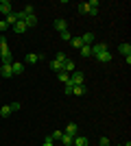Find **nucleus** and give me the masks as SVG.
<instances>
[{"instance_id":"obj_1","label":"nucleus","mask_w":131,"mask_h":146,"mask_svg":"<svg viewBox=\"0 0 131 146\" xmlns=\"http://www.w3.org/2000/svg\"><path fill=\"white\" fill-rule=\"evenodd\" d=\"M0 57H2V63H13L11 50H9V44L5 37H0Z\"/></svg>"},{"instance_id":"obj_2","label":"nucleus","mask_w":131,"mask_h":146,"mask_svg":"<svg viewBox=\"0 0 131 146\" xmlns=\"http://www.w3.org/2000/svg\"><path fill=\"white\" fill-rule=\"evenodd\" d=\"M66 59H68V57L63 55V52H57V57L50 61V68H53L55 72H61V70H63V61H66Z\"/></svg>"},{"instance_id":"obj_3","label":"nucleus","mask_w":131,"mask_h":146,"mask_svg":"<svg viewBox=\"0 0 131 146\" xmlns=\"http://www.w3.org/2000/svg\"><path fill=\"white\" fill-rule=\"evenodd\" d=\"M107 44L105 42H98V44H94L92 46V57H96V55H100V52H107Z\"/></svg>"},{"instance_id":"obj_4","label":"nucleus","mask_w":131,"mask_h":146,"mask_svg":"<svg viewBox=\"0 0 131 146\" xmlns=\"http://www.w3.org/2000/svg\"><path fill=\"white\" fill-rule=\"evenodd\" d=\"M83 81H85L83 72H72L70 74V83H72V85H83Z\"/></svg>"},{"instance_id":"obj_5","label":"nucleus","mask_w":131,"mask_h":146,"mask_svg":"<svg viewBox=\"0 0 131 146\" xmlns=\"http://www.w3.org/2000/svg\"><path fill=\"white\" fill-rule=\"evenodd\" d=\"M0 13H2V15H9V13H13V5L11 2H9V0H2V2H0Z\"/></svg>"},{"instance_id":"obj_6","label":"nucleus","mask_w":131,"mask_h":146,"mask_svg":"<svg viewBox=\"0 0 131 146\" xmlns=\"http://www.w3.org/2000/svg\"><path fill=\"white\" fill-rule=\"evenodd\" d=\"M0 76H5V79H11V76H13L11 63H2V66H0Z\"/></svg>"},{"instance_id":"obj_7","label":"nucleus","mask_w":131,"mask_h":146,"mask_svg":"<svg viewBox=\"0 0 131 146\" xmlns=\"http://www.w3.org/2000/svg\"><path fill=\"white\" fill-rule=\"evenodd\" d=\"M11 70H13V76H20V74L24 72V66H22L20 61H13V63H11Z\"/></svg>"},{"instance_id":"obj_8","label":"nucleus","mask_w":131,"mask_h":146,"mask_svg":"<svg viewBox=\"0 0 131 146\" xmlns=\"http://www.w3.org/2000/svg\"><path fill=\"white\" fill-rule=\"evenodd\" d=\"M63 133H66V135H70V137H74V135L79 133V127H76L74 122H70L68 127H66V131H63Z\"/></svg>"},{"instance_id":"obj_9","label":"nucleus","mask_w":131,"mask_h":146,"mask_svg":"<svg viewBox=\"0 0 131 146\" xmlns=\"http://www.w3.org/2000/svg\"><path fill=\"white\" fill-rule=\"evenodd\" d=\"M72 144H74V146H87L90 142H87V137H85V135H74Z\"/></svg>"},{"instance_id":"obj_10","label":"nucleus","mask_w":131,"mask_h":146,"mask_svg":"<svg viewBox=\"0 0 131 146\" xmlns=\"http://www.w3.org/2000/svg\"><path fill=\"white\" fill-rule=\"evenodd\" d=\"M81 42H83V46H92L94 33H83V35H81Z\"/></svg>"},{"instance_id":"obj_11","label":"nucleus","mask_w":131,"mask_h":146,"mask_svg":"<svg viewBox=\"0 0 131 146\" xmlns=\"http://www.w3.org/2000/svg\"><path fill=\"white\" fill-rule=\"evenodd\" d=\"M24 24H26V29H31V26H37V15H35V13H33V15H26Z\"/></svg>"},{"instance_id":"obj_12","label":"nucleus","mask_w":131,"mask_h":146,"mask_svg":"<svg viewBox=\"0 0 131 146\" xmlns=\"http://www.w3.org/2000/svg\"><path fill=\"white\" fill-rule=\"evenodd\" d=\"M109 59H112V52H109V50H107V52L96 55V61H100V63H109Z\"/></svg>"},{"instance_id":"obj_13","label":"nucleus","mask_w":131,"mask_h":146,"mask_svg":"<svg viewBox=\"0 0 131 146\" xmlns=\"http://www.w3.org/2000/svg\"><path fill=\"white\" fill-rule=\"evenodd\" d=\"M55 29L59 33H63V31H68V22L66 20H55Z\"/></svg>"},{"instance_id":"obj_14","label":"nucleus","mask_w":131,"mask_h":146,"mask_svg":"<svg viewBox=\"0 0 131 146\" xmlns=\"http://www.w3.org/2000/svg\"><path fill=\"white\" fill-rule=\"evenodd\" d=\"M11 29L15 31L18 35H22V33H26V24H24V22H15V24H13Z\"/></svg>"},{"instance_id":"obj_15","label":"nucleus","mask_w":131,"mask_h":146,"mask_svg":"<svg viewBox=\"0 0 131 146\" xmlns=\"http://www.w3.org/2000/svg\"><path fill=\"white\" fill-rule=\"evenodd\" d=\"M63 72H74V61H72V59H66V61H63Z\"/></svg>"},{"instance_id":"obj_16","label":"nucleus","mask_w":131,"mask_h":146,"mask_svg":"<svg viewBox=\"0 0 131 146\" xmlns=\"http://www.w3.org/2000/svg\"><path fill=\"white\" fill-rule=\"evenodd\" d=\"M72 94L74 96H83V94H87V87L85 85H74L72 87Z\"/></svg>"},{"instance_id":"obj_17","label":"nucleus","mask_w":131,"mask_h":146,"mask_svg":"<svg viewBox=\"0 0 131 146\" xmlns=\"http://www.w3.org/2000/svg\"><path fill=\"white\" fill-rule=\"evenodd\" d=\"M98 0H92V2H87V7H90V15H96L98 13Z\"/></svg>"},{"instance_id":"obj_18","label":"nucleus","mask_w":131,"mask_h":146,"mask_svg":"<svg viewBox=\"0 0 131 146\" xmlns=\"http://www.w3.org/2000/svg\"><path fill=\"white\" fill-rule=\"evenodd\" d=\"M118 50H120V55L131 57V46H129V44H120V46H118Z\"/></svg>"},{"instance_id":"obj_19","label":"nucleus","mask_w":131,"mask_h":146,"mask_svg":"<svg viewBox=\"0 0 131 146\" xmlns=\"http://www.w3.org/2000/svg\"><path fill=\"white\" fill-rule=\"evenodd\" d=\"M5 22H7L9 26H13L15 22H18V13H15V11H13V13H9V15L5 18Z\"/></svg>"},{"instance_id":"obj_20","label":"nucleus","mask_w":131,"mask_h":146,"mask_svg":"<svg viewBox=\"0 0 131 146\" xmlns=\"http://www.w3.org/2000/svg\"><path fill=\"white\" fill-rule=\"evenodd\" d=\"M24 59H26V63H37V61L42 59V57H39V55H35V52H29V55H26Z\"/></svg>"},{"instance_id":"obj_21","label":"nucleus","mask_w":131,"mask_h":146,"mask_svg":"<svg viewBox=\"0 0 131 146\" xmlns=\"http://www.w3.org/2000/svg\"><path fill=\"white\" fill-rule=\"evenodd\" d=\"M11 113H13V111H11L9 105H2V107H0V116H2V118H9Z\"/></svg>"},{"instance_id":"obj_22","label":"nucleus","mask_w":131,"mask_h":146,"mask_svg":"<svg viewBox=\"0 0 131 146\" xmlns=\"http://www.w3.org/2000/svg\"><path fill=\"white\" fill-rule=\"evenodd\" d=\"M70 46H72V48H76V50H79V48H81V46H83V42H81V37H72V39H70Z\"/></svg>"},{"instance_id":"obj_23","label":"nucleus","mask_w":131,"mask_h":146,"mask_svg":"<svg viewBox=\"0 0 131 146\" xmlns=\"http://www.w3.org/2000/svg\"><path fill=\"white\" fill-rule=\"evenodd\" d=\"M79 52H81V57H92V46H81Z\"/></svg>"},{"instance_id":"obj_24","label":"nucleus","mask_w":131,"mask_h":146,"mask_svg":"<svg viewBox=\"0 0 131 146\" xmlns=\"http://www.w3.org/2000/svg\"><path fill=\"white\" fill-rule=\"evenodd\" d=\"M72 140H74V137H70V135H66V133H63V135H61V140H59V142H61L63 146H72Z\"/></svg>"},{"instance_id":"obj_25","label":"nucleus","mask_w":131,"mask_h":146,"mask_svg":"<svg viewBox=\"0 0 131 146\" xmlns=\"http://www.w3.org/2000/svg\"><path fill=\"white\" fill-rule=\"evenodd\" d=\"M57 76H59V81H61V83H68V81H70V74L63 72V70H61V72H57Z\"/></svg>"},{"instance_id":"obj_26","label":"nucleus","mask_w":131,"mask_h":146,"mask_svg":"<svg viewBox=\"0 0 131 146\" xmlns=\"http://www.w3.org/2000/svg\"><path fill=\"white\" fill-rule=\"evenodd\" d=\"M61 135H63V131H55V133H50L48 137H50L53 142H59V140H61Z\"/></svg>"},{"instance_id":"obj_27","label":"nucleus","mask_w":131,"mask_h":146,"mask_svg":"<svg viewBox=\"0 0 131 146\" xmlns=\"http://www.w3.org/2000/svg\"><path fill=\"white\" fill-rule=\"evenodd\" d=\"M76 9H79V13H90V7H87V2H81V5H76Z\"/></svg>"},{"instance_id":"obj_28","label":"nucleus","mask_w":131,"mask_h":146,"mask_svg":"<svg viewBox=\"0 0 131 146\" xmlns=\"http://www.w3.org/2000/svg\"><path fill=\"white\" fill-rule=\"evenodd\" d=\"M22 11H24L26 15H33V13H35V7H33V5H26L24 9H22Z\"/></svg>"},{"instance_id":"obj_29","label":"nucleus","mask_w":131,"mask_h":146,"mask_svg":"<svg viewBox=\"0 0 131 146\" xmlns=\"http://www.w3.org/2000/svg\"><path fill=\"white\" fill-rule=\"evenodd\" d=\"M59 35H61V39H63V42H70V39H72L70 31H63V33H59Z\"/></svg>"},{"instance_id":"obj_30","label":"nucleus","mask_w":131,"mask_h":146,"mask_svg":"<svg viewBox=\"0 0 131 146\" xmlns=\"http://www.w3.org/2000/svg\"><path fill=\"white\" fill-rule=\"evenodd\" d=\"M72 87H74V85L68 81V83H66V87H63V92H66V94H72Z\"/></svg>"},{"instance_id":"obj_31","label":"nucleus","mask_w":131,"mask_h":146,"mask_svg":"<svg viewBox=\"0 0 131 146\" xmlns=\"http://www.w3.org/2000/svg\"><path fill=\"white\" fill-rule=\"evenodd\" d=\"M9 29H11V26H9V24H7V22H5V20H2V22H0V31L5 33V31H9Z\"/></svg>"},{"instance_id":"obj_32","label":"nucleus","mask_w":131,"mask_h":146,"mask_svg":"<svg viewBox=\"0 0 131 146\" xmlns=\"http://www.w3.org/2000/svg\"><path fill=\"white\" fill-rule=\"evenodd\" d=\"M9 107H11V111H18L20 107H22V105H20V103H11V105H9Z\"/></svg>"},{"instance_id":"obj_33","label":"nucleus","mask_w":131,"mask_h":146,"mask_svg":"<svg viewBox=\"0 0 131 146\" xmlns=\"http://www.w3.org/2000/svg\"><path fill=\"white\" fill-rule=\"evenodd\" d=\"M98 144H100V146H109V140H107V137H100Z\"/></svg>"},{"instance_id":"obj_34","label":"nucleus","mask_w":131,"mask_h":146,"mask_svg":"<svg viewBox=\"0 0 131 146\" xmlns=\"http://www.w3.org/2000/svg\"><path fill=\"white\" fill-rule=\"evenodd\" d=\"M42 146H55V142L50 140V137H46V140H44V144Z\"/></svg>"},{"instance_id":"obj_35","label":"nucleus","mask_w":131,"mask_h":146,"mask_svg":"<svg viewBox=\"0 0 131 146\" xmlns=\"http://www.w3.org/2000/svg\"><path fill=\"white\" fill-rule=\"evenodd\" d=\"M125 146H131V142H127V144H125Z\"/></svg>"}]
</instances>
